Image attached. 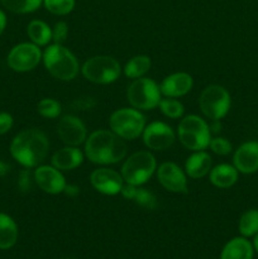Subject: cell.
I'll list each match as a JSON object with an SVG mask.
<instances>
[{
  "label": "cell",
  "instance_id": "1",
  "mask_svg": "<svg viewBox=\"0 0 258 259\" xmlns=\"http://www.w3.org/2000/svg\"><path fill=\"white\" fill-rule=\"evenodd\" d=\"M50 152V141L42 131L37 128L24 129L13 138L10 154L24 168L40 166Z\"/></svg>",
  "mask_w": 258,
  "mask_h": 259
},
{
  "label": "cell",
  "instance_id": "2",
  "mask_svg": "<svg viewBox=\"0 0 258 259\" xmlns=\"http://www.w3.org/2000/svg\"><path fill=\"white\" fill-rule=\"evenodd\" d=\"M126 144L114 132L99 129L85 141V157L95 164H115L126 157Z\"/></svg>",
  "mask_w": 258,
  "mask_h": 259
},
{
  "label": "cell",
  "instance_id": "3",
  "mask_svg": "<svg viewBox=\"0 0 258 259\" xmlns=\"http://www.w3.org/2000/svg\"><path fill=\"white\" fill-rule=\"evenodd\" d=\"M42 60L48 73L60 81H72L80 71L77 58L63 45L48 46Z\"/></svg>",
  "mask_w": 258,
  "mask_h": 259
},
{
  "label": "cell",
  "instance_id": "4",
  "mask_svg": "<svg viewBox=\"0 0 258 259\" xmlns=\"http://www.w3.org/2000/svg\"><path fill=\"white\" fill-rule=\"evenodd\" d=\"M177 137L182 146L189 151H205L210 144L211 132L209 124L204 119L191 114L180 120Z\"/></svg>",
  "mask_w": 258,
  "mask_h": 259
},
{
  "label": "cell",
  "instance_id": "5",
  "mask_svg": "<svg viewBox=\"0 0 258 259\" xmlns=\"http://www.w3.org/2000/svg\"><path fill=\"white\" fill-rule=\"evenodd\" d=\"M157 171V162L149 151H138L125 159L120 175L124 182L133 186H143Z\"/></svg>",
  "mask_w": 258,
  "mask_h": 259
},
{
  "label": "cell",
  "instance_id": "6",
  "mask_svg": "<svg viewBox=\"0 0 258 259\" xmlns=\"http://www.w3.org/2000/svg\"><path fill=\"white\" fill-rule=\"evenodd\" d=\"M110 131L125 141H133L142 136L146 128V118L141 110L134 108H121L114 111L109 118Z\"/></svg>",
  "mask_w": 258,
  "mask_h": 259
},
{
  "label": "cell",
  "instance_id": "7",
  "mask_svg": "<svg viewBox=\"0 0 258 259\" xmlns=\"http://www.w3.org/2000/svg\"><path fill=\"white\" fill-rule=\"evenodd\" d=\"M81 73L88 81L99 85L115 82L121 73V66L111 56H94L81 67Z\"/></svg>",
  "mask_w": 258,
  "mask_h": 259
},
{
  "label": "cell",
  "instance_id": "8",
  "mask_svg": "<svg viewBox=\"0 0 258 259\" xmlns=\"http://www.w3.org/2000/svg\"><path fill=\"white\" fill-rule=\"evenodd\" d=\"M161 91L156 81L148 77L136 78L126 89V99L132 108L138 110H153L158 108Z\"/></svg>",
  "mask_w": 258,
  "mask_h": 259
},
{
  "label": "cell",
  "instance_id": "9",
  "mask_svg": "<svg viewBox=\"0 0 258 259\" xmlns=\"http://www.w3.org/2000/svg\"><path fill=\"white\" fill-rule=\"evenodd\" d=\"M232 100L225 88L220 85H209L199 96V106L201 113L210 120H220L229 111Z\"/></svg>",
  "mask_w": 258,
  "mask_h": 259
},
{
  "label": "cell",
  "instance_id": "10",
  "mask_svg": "<svg viewBox=\"0 0 258 259\" xmlns=\"http://www.w3.org/2000/svg\"><path fill=\"white\" fill-rule=\"evenodd\" d=\"M43 53L40 48L34 43H19L14 46L8 53L7 63L9 68L15 72H28L39 65Z\"/></svg>",
  "mask_w": 258,
  "mask_h": 259
},
{
  "label": "cell",
  "instance_id": "11",
  "mask_svg": "<svg viewBox=\"0 0 258 259\" xmlns=\"http://www.w3.org/2000/svg\"><path fill=\"white\" fill-rule=\"evenodd\" d=\"M144 144L152 151H166L175 143V132L168 124L163 121H152L146 125L142 133Z\"/></svg>",
  "mask_w": 258,
  "mask_h": 259
},
{
  "label": "cell",
  "instance_id": "12",
  "mask_svg": "<svg viewBox=\"0 0 258 259\" xmlns=\"http://www.w3.org/2000/svg\"><path fill=\"white\" fill-rule=\"evenodd\" d=\"M187 175L179 164L174 162H163L157 168V179L164 190L174 194H187Z\"/></svg>",
  "mask_w": 258,
  "mask_h": 259
},
{
  "label": "cell",
  "instance_id": "13",
  "mask_svg": "<svg viewBox=\"0 0 258 259\" xmlns=\"http://www.w3.org/2000/svg\"><path fill=\"white\" fill-rule=\"evenodd\" d=\"M57 134L63 144L71 147L81 146L88 138L85 124L75 115H65L58 120Z\"/></svg>",
  "mask_w": 258,
  "mask_h": 259
},
{
  "label": "cell",
  "instance_id": "14",
  "mask_svg": "<svg viewBox=\"0 0 258 259\" xmlns=\"http://www.w3.org/2000/svg\"><path fill=\"white\" fill-rule=\"evenodd\" d=\"M90 182L91 186L96 191L103 195H108V196L120 194L121 187L124 185L121 175L115 169L106 168V167H101L91 172Z\"/></svg>",
  "mask_w": 258,
  "mask_h": 259
},
{
  "label": "cell",
  "instance_id": "15",
  "mask_svg": "<svg viewBox=\"0 0 258 259\" xmlns=\"http://www.w3.org/2000/svg\"><path fill=\"white\" fill-rule=\"evenodd\" d=\"M34 182L43 192L50 195L62 194L66 187V180L56 167L40 164L34 169Z\"/></svg>",
  "mask_w": 258,
  "mask_h": 259
},
{
  "label": "cell",
  "instance_id": "16",
  "mask_svg": "<svg viewBox=\"0 0 258 259\" xmlns=\"http://www.w3.org/2000/svg\"><path fill=\"white\" fill-rule=\"evenodd\" d=\"M194 86V78L187 72H175L162 80L159 91L164 98H181L189 94Z\"/></svg>",
  "mask_w": 258,
  "mask_h": 259
},
{
  "label": "cell",
  "instance_id": "17",
  "mask_svg": "<svg viewBox=\"0 0 258 259\" xmlns=\"http://www.w3.org/2000/svg\"><path fill=\"white\" fill-rule=\"evenodd\" d=\"M233 163L238 172L244 175L258 171V142H245L233 156Z\"/></svg>",
  "mask_w": 258,
  "mask_h": 259
},
{
  "label": "cell",
  "instance_id": "18",
  "mask_svg": "<svg viewBox=\"0 0 258 259\" xmlns=\"http://www.w3.org/2000/svg\"><path fill=\"white\" fill-rule=\"evenodd\" d=\"M85 158V153L78 147L66 146L58 149L51 157V163L60 171H71L81 166Z\"/></svg>",
  "mask_w": 258,
  "mask_h": 259
},
{
  "label": "cell",
  "instance_id": "19",
  "mask_svg": "<svg viewBox=\"0 0 258 259\" xmlns=\"http://www.w3.org/2000/svg\"><path fill=\"white\" fill-rule=\"evenodd\" d=\"M120 195L124 199L134 201L139 207L144 210H154L158 206V200H157L156 195L142 186H133V185L124 182Z\"/></svg>",
  "mask_w": 258,
  "mask_h": 259
},
{
  "label": "cell",
  "instance_id": "20",
  "mask_svg": "<svg viewBox=\"0 0 258 259\" xmlns=\"http://www.w3.org/2000/svg\"><path fill=\"white\" fill-rule=\"evenodd\" d=\"M212 168V159L207 152L196 151L186 159L185 163V172L189 177L194 180H199L209 175Z\"/></svg>",
  "mask_w": 258,
  "mask_h": 259
},
{
  "label": "cell",
  "instance_id": "21",
  "mask_svg": "<svg viewBox=\"0 0 258 259\" xmlns=\"http://www.w3.org/2000/svg\"><path fill=\"white\" fill-rule=\"evenodd\" d=\"M238 169L228 163H222L215 166L209 172V180L215 187L219 189H229L238 181Z\"/></svg>",
  "mask_w": 258,
  "mask_h": 259
},
{
  "label": "cell",
  "instance_id": "22",
  "mask_svg": "<svg viewBox=\"0 0 258 259\" xmlns=\"http://www.w3.org/2000/svg\"><path fill=\"white\" fill-rule=\"evenodd\" d=\"M220 259H253V245L244 237L234 238L224 245Z\"/></svg>",
  "mask_w": 258,
  "mask_h": 259
},
{
  "label": "cell",
  "instance_id": "23",
  "mask_svg": "<svg viewBox=\"0 0 258 259\" xmlns=\"http://www.w3.org/2000/svg\"><path fill=\"white\" fill-rule=\"evenodd\" d=\"M18 240V225L8 214L0 212V249L7 250Z\"/></svg>",
  "mask_w": 258,
  "mask_h": 259
},
{
  "label": "cell",
  "instance_id": "24",
  "mask_svg": "<svg viewBox=\"0 0 258 259\" xmlns=\"http://www.w3.org/2000/svg\"><path fill=\"white\" fill-rule=\"evenodd\" d=\"M27 34L30 42L38 47H45L52 40V28L43 20L34 19L28 24Z\"/></svg>",
  "mask_w": 258,
  "mask_h": 259
},
{
  "label": "cell",
  "instance_id": "25",
  "mask_svg": "<svg viewBox=\"0 0 258 259\" xmlns=\"http://www.w3.org/2000/svg\"><path fill=\"white\" fill-rule=\"evenodd\" d=\"M152 66V61L148 56L146 55H138L132 57L128 62L125 63L124 66L123 71L124 75L126 76L128 78H136L143 77L149 70H151Z\"/></svg>",
  "mask_w": 258,
  "mask_h": 259
},
{
  "label": "cell",
  "instance_id": "26",
  "mask_svg": "<svg viewBox=\"0 0 258 259\" xmlns=\"http://www.w3.org/2000/svg\"><path fill=\"white\" fill-rule=\"evenodd\" d=\"M0 3L14 14H29L43 5V0H0Z\"/></svg>",
  "mask_w": 258,
  "mask_h": 259
},
{
  "label": "cell",
  "instance_id": "27",
  "mask_svg": "<svg viewBox=\"0 0 258 259\" xmlns=\"http://www.w3.org/2000/svg\"><path fill=\"white\" fill-rule=\"evenodd\" d=\"M238 229L244 238L254 237L258 233V210L250 209L243 212L239 219Z\"/></svg>",
  "mask_w": 258,
  "mask_h": 259
},
{
  "label": "cell",
  "instance_id": "28",
  "mask_svg": "<svg viewBox=\"0 0 258 259\" xmlns=\"http://www.w3.org/2000/svg\"><path fill=\"white\" fill-rule=\"evenodd\" d=\"M62 105L52 98H45L37 104V113L46 119H56L61 115Z\"/></svg>",
  "mask_w": 258,
  "mask_h": 259
},
{
  "label": "cell",
  "instance_id": "29",
  "mask_svg": "<svg viewBox=\"0 0 258 259\" xmlns=\"http://www.w3.org/2000/svg\"><path fill=\"white\" fill-rule=\"evenodd\" d=\"M158 108L161 110V113L169 119H180L182 118V115L185 113V108L182 105V103H180L179 100H176L174 98L161 99V101L158 104Z\"/></svg>",
  "mask_w": 258,
  "mask_h": 259
},
{
  "label": "cell",
  "instance_id": "30",
  "mask_svg": "<svg viewBox=\"0 0 258 259\" xmlns=\"http://www.w3.org/2000/svg\"><path fill=\"white\" fill-rule=\"evenodd\" d=\"M46 10L53 15H67L75 9L76 0H43Z\"/></svg>",
  "mask_w": 258,
  "mask_h": 259
},
{
  "label": "cell",
  "instance_id": "31",
  "mask_svg": "<svg viewBox=\"0 0 258 259\" xmlns=\"http://www.w3.org/2000/svg\"><path fill=\"white\" fill-rule=\"evenodd\" d=\"M209 147L218 156H228L233 151L232 143L223 137H215V138L210 139Z\"/></svg>",
  "mask_w": 258,
  "mask_h": 259
},
{
  "label": "cell",
  "instance_id": "32",
  "mask_svg": "<svg viewBox=\"0 0 258 259\" xmlns=\"http://www.w3.org/2000/svg\"><path fill=\"white\" fill-rule=\"evenodd\" d=\"M34 182V174L30 171V168H24L18 175V187L22 192H29L33 187Z\"/></svg>",
  "mask_w": 258,
  "mask_h": 259
},
{
  "label": "cell",
  "instance_id": "33",
  "mask_svg": "<svg viewBox=\"0 0 258 259\" xmlns=\"http://www.w3.org/2000/svg\"><path fill=\"white\" fill-rule=\"evenodd\" d=\"M68 37V25L66 22H57L52 28V42L55 45H63Z\"/></svg>",
  "mask_w": 258,
  "mask_h": 259
},
{
  "label": "cell",
  "instance_id": "34",
  "mask_svg": "<svg viewBox=\"0 0 258 259\" xmlns=\"http://www.w3.org/2000/svg\"><path fill=\"white\" fill-rule=\"evenodd\" d=\"M13 124H14V119H13V116L10 115L9 113L2 111V113H0V136L7 134L8 132L12 129Z\"/></svg>",
  "mask_w": 258,
  "mask_h": 259
},
{
  "label": "cell",
  "instance_id": "35",
  "mask_svg": "<svg viewBox=\"0 0 258 259\" xmlns=\"http://www.w3.org/2000/svg\"><path fill=\"white\" fill-rule=\"evenodd\" d=\"M63 194L68 197H76L78 194H80V187H78L77 185L68 184L66 185L65 190H63Z\"/></svg>",
  "mask_w": 258,
  "mask_h": 259
},
{
  "label": "cell",
  "instance_id": "36",
  "mask_svg": "<svg viewBox=\"0 0 258 259\" xmlns=\"http://www.w3.org/2000/svg\"><path fill=\"white\" fill-rule=\"evenodd\" d=\"M90 101H94V100L91 98H86V99H78V100H76L75 103L77 104V108L80 109V110H86V109H90L95 105V103L90 104Z\"/></svg>",
  "mask_w": 258,
  "mask_h": 259
},
{
  "label": "cell",
  "instance_id": "37",
  "mask_svg": "<svg viewBox=\"0 0 258 259\" xmlns=\"http://www.w3.org/2000/svg\"><path fill=\"white\" fill-rule=\"evenodd\" d=\"M5 28H7V15H5V13L0 9V35L4 33Z\"/></svg>",
  "mask_w": 258,
  "mask_h": 259
},
{
  "label": "cell",
  "instance_id": "38",
  "mask_svg": "<svg viewBox=\"0 0 258 259\" xmlns=\"http://www.w3.org/2000/svg\"><path fill=\"white\" fill-rule=\"evenodd\" d=\"M10 166L4 161H0V177H4L9 174Z\"/></svg>",
  "mask_w": 258,
  "mask_h": 259
},
{
  "label": "cell",
  "instance_id": "39",
  "mask_svg": "<svg viewBox=\"0 0 258 259\" xmlns=\"http://www.w3.org/2000/svg\"><path fill=\"white\" fill-rule=\"evenodd\" d=\"M209 126L211 133H219V132L222 131V123H220V120H212L211 125Z\"/></svg>",
  "mask_w": 258,
  "mask_h": 259
},
{
  "label": "cell",
  "instance_id": "40",
  "mask_svg": "<svg viewBox=\"0 0 258 259\" xmlns=\"http://www.w3.org/2000/svg\"><path fill=\"white\" fill-rule=\"evenodd\" d=\"M253 248L258 252V233L254 235V240H253Z\"/></svg>",
  "mask_w": 258,
  "mask_h": 259
}]
</instances>
